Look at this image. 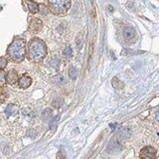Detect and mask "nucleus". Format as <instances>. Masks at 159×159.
<instances>
[{
	"mask_svg": "<svg viewBox=\"0 0 159 159\" xmlns=\"http://www.w3.org/2000/svg\"><path fill=\"white\" fill-rule=\"evenodd\" d=\"M17 80H18V74L16 72L13 71V70H12V71L8 72L7 76H6V81H7L8 84H15L17 82Z\"/></svg>",
	"mask_w": 159,
	"mask_h": 159,
	"instance_id": "nucleus-8",
	"label": "nucleus"
},
{
	"mask_svg": "<svg viewBox=\"0 0 159 159\" xmlns=\"http://www.w3.org/2000/svg\"><path fill=\"white\" fill-rule=\"evenodd\" d=\"M28 58L34 63L42 62L47 56V47L42 40L32 39L28 44Z\"/></svg>",
	"mask_w": 159,
	"mask_h": 159,
	"instance_id": "nucleus-1",
	"label": "nucleus"
},
{
	"mask_svg": "<svg viewBox=\"0 0 159 159\" xmlns=\"http://www.w3.org/2000/svg\"><path fill=\"white\" fill-rule=\"evenodd\" d=\"M32 84V79L30 78L28 75H24L18 80V86L22 89H26L31 86Z\"/></svg>",
	"mask_w": 159,
	"mask_h": 159,
	"instance_id": "nucleus-6",
	"label": "nucleus"
},
{
	"mask_svg": "<svg viewBox=\"0 0 159 159\" xmlns=\"http://www.w3.org/2000/svg\"><path fill=\"white\" fill-rule=\"evenodd\" d=\"M130 134H131V132H130V130H129V128L125 127V128H123L122 130L120 131V137H122V138H128L129 136H130Z\"/></svg>",
	"mask_w": 159,
	"mask_h": 159,
	"instance_id": "nucleus-13",
	"label": "nucleus"
},
{
	"mask_svg": "<svg viewBox=\"0 0 159 159\" xmlns=\"http://www.w3.org/2000/svg\"><path fill=\"white\" fill-rule=\"evenodd\" d=\"M48 6L52 13L56 15H63L69 10L71 6V1H49Z\"/></svg>",
	"mask_w": 159,
	"mask_h": 159,
	"instance_id": "nucleus-3",
	"label": "nucleus"
},
{
	"mask_svg": "<svg viewBox=\"0 0 159 159\" xmlns=\"http://www.w3.org/2000/svg\"><path fill=\"white\" fill-rule=\"evenodd\" d=\"M52 117V111L50 108H46L44 109V111L42 112V118L45 119V120H48Z\"/></svg>",
	"mask_w": 159,
	"mask_h": 159,
	"instance_id": "nucleus-11",
	"label": "nucleus"
},
{
	"mask_svg": "<svg viewBox=\"0 0 159 159\" xmlns=\"http://www.w3.org/2000/svg\"><path fill=\"white\" fill-rule=\"evenodd\" d=\"M123 37L126 40V42L132 44L136 41V32L132 27H126L123 31Z\"/></svg>",
	"mask_w": 159,
	"mask_h": 159,
	"instance_id": "nucleus-5",
	"label": "nucleus"
},
{
	"mask_svg": "<svg viewBox=\"0 0 159 159\" xmlns=\"http://www.w3.org/2000/svg\"><path fill=\"white\" fill-rule=\"evenodd\" d=\"M53 81L56 84H64L65 83V77L63 75H57L56 77L53 78Z\"/></svg>",
	"mask_w": 159,
	"mask_h": 159,
	"instance_id": "nucleus-14",
	"label": "nucleus"
},
{
	"mask_svg": "<svg viewBox=\"0 0 159 159\" xmlns=\"http://www.w3.org/2000/svg\"><path fill=\"white\" fill-rule=\"evenodd\" d=\"M155 117H156V119H157V121L159 122V109L156 111V113H155Z\"/></svg>",
	"mask_w": 159,
	"mask_h": 159,
	"instance_id": "nucleus-18",
	"label": "nucleus"
},
{
	"mask_svg": "<svg viewBox=\"0 0 159 159\" xmlns=\"http://www.w3.org/2000/svg\"><path fill=\"white\" fill-rule=\"evenodd\" d=\"M156 154L157 151L154 147L145 146L140 150L139 157H140V159H156Z\"/></svg>",
	"mask_w": 159,
	"mask_h": 159,
	"instance_id": "nucleus-4",
	"label": "nucleus"
},
{
	"mask_svg": "<svg viewBox=\"0 0 159 159\" xmlns=\"http://www.w3.org/2000/svg\"><path fill=\"white\" fill-rule=\"evenodd\" d=\"M5 66H6V60H5V58H2V64H1V69L3 70L5 68Z\"/></svg>",
	"mask_w": 159,
	"mask_h": 159,
	"instance_id": "nucleus-17",
	"label": "nucleus"
},
{
	"mask_svg": "<svg viewBox=\"0 0 159 159\" xmlns=\"http://www.w3.org/2000/svg\"><path fill=\"white\" fill-rule=\"evenodd\" d=\"M112 86L116 89H121L123 87V84L121 82H119V80H117L116 78H113V80H112Z\"/></svg>",
	"mask_w": 159,
	"mask_h": 159,
	"instance_id": "nucleus-15",
	"label": "nucleus"
},
{
	"mask_svg": "<svg viewBox=\"0 0 159 159\" xmlns=\"http://www.w3.org/2000/svg\"><path fill=\"white\" fill-rule=\"evenodd\" d=\"M17 113V106H15V104H9V106L6 107V109H5L4 111V114L5 116H6L7 118L10 117V116H15V114Z\"/></svg>",
	"mask_w": 159,
	"mask_h": 159,
	"instance_id": "nucleus-7",
	"label": "nucleus"
},
{
	"mask_svg": "<svg viewBox=\"0 0 159 159\" xmlns=\"http://www.w3.org/2000/svg\"><path fill=\"white\" fill-rule=\"evenodd\" d=\"M63 55H64V57H65V58H67V59H71V58L73 57V51H72V48H70V47L65 48L64 52H63Z\"/></svg>",
	"mask_w": 159,
	"mask_h": 159,
	"instance_id": "nucleus-12",
	"label": "nucleus"
},
{
	"mask_svg": "<svg viewBox=\"0 0 159 159\" xmlns=\"http://www.w3.org/2000/svg\"><path fill=\"white\" fill-rule=\"evenodd\" d=\"M41 28H42V22L38 19H34L32 20V22L30 23V29H31L33 32H38Z\"/></svg>",
	"mask_w": 159,
	"mask_h": 159,
	"instance_id": "nucleus-9",
	"label": "nucleus"
},
{
	"mask_svg": "<svg viewBox=\"0 0 159 159\" xmlns=\"http://www.w3.org/2000/svg\"><path fill=\"white\" fill-rule=\"evenodd\" d=\"M77 70L75 69L74 67H72V68H70V70H69V76H70V78H71L72 80H75L77 78Z\"/></svg>",
	"mask_w": 159,
	"mask_h": 159,
	"instance_id": "nucleus-16",
	"label": "nucleus"
},
{
	"mask_svg": "<svg viewBox=\"0 0 159 159\" xmlns=\"http://www.w3.org/2000/svg\"><path fill=\"white\" fill-rule=\"evenodd\" d=\"M26 3L28 4V7H29L30 12H32L33 14L38 12V10H39V5H38L36 2H26Z\"/></svg>",
	"mask_w": 159,
	"mask_h": 159,
	"instance_id": "nucleus-10",
	"label": "nucleus"
},
{
	"mask_svg": "<svg viewBox=\"0 0 159 159\" xmlns=\"http://www.w3.org/2000/svg\"><path fill=\"white\" fill-rule=\"evenodd\" d=\"M8 56L14 62H21L25 57V40L18 38L13 40V42L8 47Z\"/></svg>",
	"mask_w": 159,
	"mask_h": 159,
	"instance_id": "nucleus-2",
	"label": "nucleus"
}]
</instances>
